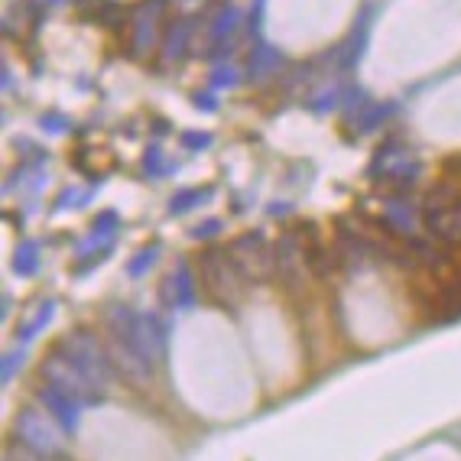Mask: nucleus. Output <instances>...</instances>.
I'll list each match as a JSON object with an SVG mask.
<instances>
[{
	"label": "nucleus",
	"instance_id": "f257e3e1",
	"mask_svg": "<svg viewBox=\"0 0 461 461\" xmlns=\"http://www.w3.org/2000/svg\"><path fill=\"white\" fill-rule=\"evenodd\" d=\"M107 351H101L98 341L82 331L62 338L56 345V355L46 361L42 377H52L62 393L72 396H101L107 387Z\"/></svg>",
	"mask_w": 461,
	"mask_h": 461
},
{
	"label": "nucleus",
	"instance_id": "f03ea898",
	"mask_svg": "<svg viewBox=\"0 0 461 461\" xmlns=\"http://www.w3.org/2000/svg\"><path fill=\"white\" fill-rule=\"evenodd\" d=\"M104 351H107L111 367H114L121 377L131 380L133 387H137V384L147 387L149 377H153V351L143 345L140 338H131L127 331L114 329V331H107Z\"/></svg>",
	"mask_w": 461,
	"mask_h": 461
},
{
	"label": "nucleus",
	"instance_id": "7ed1b4c3",
	"mask_svg": "<svg viewBox=\"0 0 461 461\" xmlns=\"http://www.w3.org/2000/svg\"><path fill=\"white\" fill-rule=\"evenodd\" d=\"M202 276H205V286L214 303L228 305V309L244 296V289L250 283L230 250H208L202 257Z\"/></svg>",
	"mask_w": 461,
	"mask_h": 461
}]
</instances>
